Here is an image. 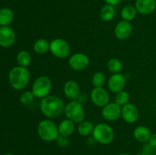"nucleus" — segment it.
Instances as JSON below:
<instances>
[{
	"instance_id": "nucleus-1",
	"label": "nucleus",
	"mask_w": 156,
	"mask_h": 155,
	"mask_svg": "<svg viewBox=\"0 0 156 155\" xmlns=\"http://www.w3.org/2000/svg\"><path fill=\"white\" fill-rule=\"evenodd\" d=\"M63 100L56 95H48L41 99L40 108L42 113L48 119L59 117L65 110Z\"/></svg>"
},
{
	"instance_id": "nucleus-2",
	"label": "nucleus",
	"mask_w": 156,
	"mask_h": 155,
	"mask_svg": "<svg viewBox=\"0 0 156 155\" xmlns=\"http://www.w3.org/2000/svg\"><path fill=\"white\" fill-rule=\"evenodd\" d=\"M30 73L27 68L16 66L12 68L9 74L11 86L15 90H22L27 87L30 81Z\"/></svg>"
},
{
	"instance_id": "nucleus-3",
	"label": "nucleus",
	"mask_w": 156,
	"mask_h": 155,
	"mask_svg": "<svg viewBox=\"0 0 156 155\" xmlns=\"http://www.w3.org/2000/svg\"><path fill=\"white\" fill-rule=\"evenodd\" d=\"M37 134L41 140L48 142L56 141L59 136L58 126L50 119L40 122L37 126Z\"/></svg>"
},
{
	"instance_id": "nucleus-4",
	"label": "nucleus",
	"mask_w": 156,
	"mask_h": 155,
	"mask_svg": "<svg viewBox=\"0 0 156 155\" xmlns=\"http://www.w3.org/2000/svg\"><path fill=\"white\" fill-rule=\"evenodd\" d=\"M94 141L101 144H108L114 138V132L110 125L107 123H99L94 127L92 132Z\"/></svg>"
},
{
	"instance_id": "nucleus-5",
	"label": "nucleus",
	"mask_w": 156,
	"mask_h": 155,
	"mask_svg": "<svg viewBox=\"0 0 156 155\" xmlns=\"http://www.w3.org/2000/svg\"><path fill=\"white\" fill-rule=\"evenodd\" d=\"M64 113L68 119L75 123H80L85 119V110L79 100H71L66 105Z\"/></svg>"
},
{
	"instance_id": "nucleus-6",
	"label": "nucleus",
	"mask_w": 156,
	"mask_h": 155,
	"mask_svg": "<svg viewBox=\"0 0 156 155\" xmlns=\"http://www.w3.org/2000/svg\"><path fill=\"white\" fill-rule=\"evenodd\" d=\"M52 89V81L47 76H40L34 81L31 91L37 98L43 99L50 95Z\"/></svg>"
},
{
	"instance_id": "nucleus-7",
	"label": "nucleus",
	"mask_w": 156,
	"mask_h": 155,
	"mask_svg": "<svg viewBox=\"0 0 156 155\" xmlns=\"http://www.w3.org/2000/svg\"><path fill=\"white\" fill-rule=\"evenodd\" d=\"M70 50L69 43L62 38H56L50 42V51L55 57L65 59L69 55Z\"/></svg>"
},
{
	"instance_id": "nucleus-8",
	"label": "nucleus",
	"mask_w": 156,
	"mask_h": 155,
	"mask_svg": "<svg viewBox=\"0 0 156 155\" xmlns=\"http://www.w3.org/2000/svg\"><path fill=\"white\" fill-rule=\"evenodd\" d=\"M90 97L92 103L99 107H104L110 103L109 94L104 88H94Z\"/></svg>"
},
{
	"instance_id": "nucleus-9",
	"label": "nucleus",
	"mask_w": 156,
	"mask_h": 155,
	"mask_svg": "<svg viewBox=\"0 0 156 155\" xmlns=\"http://www.w3.org/2000/svg\"><path fill=\"white\" fill-rule=\"evenodd\" d=\"M69 65L73 70L82 71L89 65V58L83 53H74L69 59Z\"/></svg>"
},
{
	"instance_id": "nucleus-10",
	"label": "nucleus",
	"mask_w": 156,
	"mask_h": 155,
	"mask_svg": "<svg viewBox=\"0 0 156 155\" xmlns=\"http://www.w3.org/2000/svg\"><path fill=\"white\" fill-rule=\"evenodd\" d=\"M122 107L115 102L109 103L102 107L101 114L105 119L108 121H115L121 116Z\"/></svg>"
},
{
	"instance_id": "nucleus-11",
	"label": "nucleus",
	"mask_w": 156,
	"mask_h": 155,
	"mask_svg": "<svg viewBox=\"0 0 156 155\" xmlns=\"http://www.w3.org/2000/svg\"><path fill=\"white\" fill-rule=\"evenodd\" d=\"M126 78L121 73L113 74L108 81V87L112 93H118L123 91L126 86Z\"/></svg>"
},
{
	"instance_id": "nucleus-12",
	"label": "nucleus",
	"mask_w": 156,
	"mask_h": 155,
	"mask_svg": "<svg viewBox=\"0 0 156 155\" xmlns=\"http://www.w3.org/2000/svg\"><path fill=\"white\" fill-rule=\"evenodd\" d=\"M140 116V112L134 104L128 103L125 106H122L121 117L126 122L133 124L138 120Z\"/></svg>"
},
{
	"instance_id": "nucleus-13",
	"label": "nucleus",
	"mask_w": 156,
	"mask_h": 155,
	"mask_svg": "<svg viewBox=\"0 0 156 155\" xmlns=\"http://www.w3.org/2000/svg\"><path fill=\"white\" fill-rule=\"evenodd\" d=\"M133 33V25L130 21H123L117 24L114 28V33L117 39L124 40L129 38Z\"/></svg>"
},
{
	"instance_id": "nucleus-14",
	"label": "nucleus",
	"mask_w": 156,
	"mask_h": 155,
	"mask_svg": "<svg viewBox=\"0 0 156 155\" xmlns=\"http://www.w3.org/2000/svg\"><path fill=\"white\" fill-rule=\"evenodd\" d=\"M15 33L9 26L0 27V46L5 48L11 46L15 41Z\"/></svg>"
},
{
	"instance_id": "nucleus-15",
	"label": "nucleus",
	"mask_w": 156,
	"mask_h": 155,
	"mask_svg": "<svg viewBox=\"0 0 156 155\" xmlns=\"http://www.w3.org/2000/svg\"><path fill=\"white\" fill-rule=\"evenodd\" d=\"M63 92L70 100H77L80 96V87L76 81L69 80L64 84Z\"/></svg>"
},
{
	"instance_id": "nucleus-16",
	"label": "nucleus",
	"mask_w": 156,
	"mask_h": 155,
	"mask_svg": "<svg viewBox=\"0 0 156 155\" xmlns=\"http://www.w3.org/2000/svg\"><path fill=\"white\" fill-rule=\"evenodd\" d=\"M135 7L138 13L150 15L156 9V0H136Z\"/></svg>"
},
{
	"instance_id": "nucleus-17",
	"label": "nucleus",
	"mask_w": 156,
	"mask_h": 155,
	"mask_svg": "<svg viewBox=\"0 0 156 155\" xmlns=\"http://www.w3.org/2000/svg\"><path fill=\"white\" fill-rule=\"evenodd\" d=\"M151 135H152V132H151L150 129L145 126H137L133 131L134 138L140 143L148 142Z\"/></svg>"
},
{
	"instance_id": "nucleus-18",
	"label": "nucleus",
	"mask_w": 156,
	"mask_h": 155,
	"mask_svg": "<svg viewBox=\"0 0 156 155\" xmlns=\"http://www.w3.org/2000/svg\"><path fill=\"white\" fill-rule=\"evenodd\" d=\"M75 129H76L75 122L68 119L62 120L58 126L59 135L65 137L70 136L74 132Z\"/></svg>"
},
{
	"instance_id": "nucleus-19",
	"label": "nucleus",
	"mask_w": 156,
	"mask_h": 155,
	"mask_svg": "<svg viewBox=\"0 0 156 155\" xmlns=\"http://www.w3.org/2000/svg\"><path fill=\"white\" fill-rule=\"evenodd\" d=\"M33 50L37 54H45L50 50V42L44 38L38 39L34 43Z\"/></svg>"
},
{
	"instance_id": "nucleus-20",
	"label": "nucleus",
	"mask_w": 156,
	"mask_h": 155,
	"mask_svg": "<svg viewBox=\"0 0 156 155\" xmlns=\"http://www.w3.org/2000/svg\"><path fill=\"white\" fill-rule=\"evenodd\" d=\"M115 14L116 11L114 6L107 4L101 9L100 18L103 21L108 22V21H111L114 18Z\"/></svg>"
},
{
	"instance_id": "nucleus-21",
	"label": "nucleus",
	"mask_w": 156,
	"mask_h": 155,
	"mask_svg": "<svg viewBox=\"0 0 156 155\" xmlns=\"http://www.w3.org/2000/svg\"><path fill=\"white\" fill-rule=\"evenodd\" d=\"M14 19V13L9 8L0 9V25L9 26Z\"/></svg>"
},
{
	"instance_id": "nucleus-22",
	"label": "nucleus",
	"mask_w": 156,
	"mask_h": 155,
	"mask_svg": "<svg viewBox=\"0 0 156 155\" xmlns=\"http://www.w3.org/2000/svg\"><path fill=\"white\" fill-rule=\"evenodd\" d=\"M137 10L135 6L128 5L124 6L121 10V17L123 20L127 21H131L136 18L137 15Z\"/></svg>"
},
{
	"instance_id": "nucleus-23",
	"label": "nucleus",
	"mask_w": 156,
	"mask_h": 155,
	"mask_svg": "<svg viewBox=\"0 0 156 155\" xmlns=\"http://www.w3.org/2000/svg\"><path fill=\"white\" fill-rule=\"evenodd\" d=\"M31 55L30 53L26 50H21L19 53L17 54L16 56V60L19 66L25 67L27 68V66L30 65L31 63Z\"/></svg>"
},
{
	"instance_id": "nucleus-24",
	"label": "nucleus",
	"mask_w": 156,
	"mask_h": 155,
	"mask_svg": "<svg viewBox=\"0 0 156 155\" xmlns=\"http://www.w3.org/2000/svg\"><path fill=\"white\" fill-rule=\"evenodd\" d=\"M94 126L92 123L89 121H82L81 122L78 126V132L82 136H88L91 135L93 132Z\"/></svg>"
},
{
	"instance_id": "nucleus-25",
	"label": "nucleus",
	"mask_w": 156,
	"mask_h": 155,
	"mask_svg": "<svg viewBox=\"0 0 156 155\" xmlns=\"http://www.w3.org/2000/svg\"><path fill=\"white\" fill-rule=\"evenodd\" d=\"M107 66H108V70L113 74L120 73V71L123 69V64H122L121 61L116 58H112V59H109L108 64H107Z\"/></svg>"
},
{
	"instance_id": "nucleus-26",
	"label": "nucleus",
	"mask_w": 156,
	"mask_h": 155,
	"mask_svg": "<svg viewBox=\"0 0 156 155\" xmlns=\"http://www.w3.org/2000/svg\"><path fill=\"white\" fill-rule=\"evenodd\" d=\"M91 81L94 88H103L106 83V76L101 71H97L92 76Z\"/></svg>"
},
{
	"instance_id": "nucleus-27",
	"label": "nucleus",
	"mask_w": 156,
	"mask_h": 155,
	"mask_svg": "<svg viewBox=\"0 0 156 155\" xmlns=\"http://www.w3.org/2000/svg\"><path fill=\"white\" fill-rule=\"evenodd\" d=\"M129 101V94L127 91H121L120 92L117 93L115 96V103L120 105V106H123L127 104Z\"/></svg>"
},
{
	"instance_id": "nucleus-28",
	"label": "nucleus",
	"mask_w": 156,
	"mask_h": 155,
	"mask_svg": "<svg viewBox=\"0 0 156 155\" xmlns=\"http://www.w3.org/2000/svg\"><path fill=\"white\" fill-rule=\"evenodd\" d=\"M34 94L32 91H26L20 96V102L23 105H29L34 100Z\"/></svg>"
},
{
	"instance_id": "nucleus-29",
	"label": "nucleus",
	"mask_w": 156,
	"mask_h": 155,
	"mask_svg": "<svg viewBox=\"0 0 156 155\" xmlns=\"http://www.w3.org/2000/svg\"><path fill=\"white\" fill-rule=\"evenodd\" d=\"M56 141H57V144L60 147H66L69 144V140L67 139V137L62 136V135H59V138L56 140Z\"/></svg>"
},
{
	"instance_id": "nucleus-30",
	"label": "nucleus",
	"mask_w": 156,
	"mask_h": 155,
	"mask_svg": "<svg viewBox=\"0 0 156 155\" xmlns=\"http://www.w3.org/2000/svg\"><path fill=\"white\" fill-rule=\"evenodd\" d=\"M155 147H153L149 145V144H148V145L144 147L143 152L146 153V155H156V152L155 151Z\"/></svg>"
},
{
	"instance_id": "nucleus-31",
	"label": "nucleus",
	"mask_w": 156,
	"mask_h": 155,
	"mask_svg": "<svg viewBox=\"0 0 156 155\" xmlns=\"http://www.w3.org/2000/svg\"><path fill=\"white\" fill-rule=\"evenodd\" d=\"M149 144L151 145L152 147H155L156 148V133H153L151 135L150 138L149 140Z\"/></svg>"
},
{
	"instance_id": "nucleus-32",
	"label": "nucleus",
	"mask_w": 156,
	"mask_h": 155,
	"mask_svg": "<svg viewBox=\"0 0 156 155\" xmlns=\"http://www.w3.org/2000/svg\"><path fill=\"white\" fill-rule=\"evenodd\" d=\"M105 1L108 5H111L115 6L120 4V2H121L122 0H105Z\"/></svg>"
},
{
	"instance_id": "nucleus-33",
	"label": "nucleus",
	"mask_w": 156,
	"mask_h": 155,
	"mask_svg": "<svg viewBox=\"0 0 156 155\" xmlns=\"http://www.w3.org/2000/svg\"><path fill=\"white\" fill-rule=\"evenodd\" d=\"M118 155H131L129 154V153H120V154Z\"/></svg>"
},
{
	"instance_id": "nucleus-34",
	"label": "nucleus",
	"mask_w": 156,
	"mask_h": 155,
	"mask_svg": "<svg viewBox=\"0 0 156 155\" xmlns=\"http://www.w3.org/2000/svg\"><path fill=\"white\" fill-rule=\"evenodd\" d=\"M138 155H146V153L143 151V152H141V153H139Z\"/></svg>"
},
{
	"instance_id": "nucleus-35",
	"label": "nucleus",
	"mask_w": 156,
	"mask_h": 155,
	"mask_svg": "<svg viewBox=\"0 0 156 155\" xmlns=\"http://www.w3.org/2000/svg\"><path fill=\"white\" fill-rule=\"evenodd\" d=\"M5 155H15V154H13V153H5Z\"/></svg>"
}]
</instances>
